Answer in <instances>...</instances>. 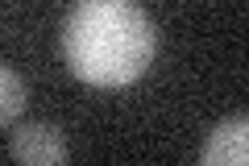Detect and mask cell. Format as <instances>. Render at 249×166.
<instances>
[{
	"label": "cell",
	"instance_id": "1",
	"mask_svg": "<svg viewBox=\"0 0 249 166\" xmlns=\"http://www.w3.org/2000/svg\"><path fill=\"white\" fill-rule=\"evenodd\" d=\"M62 58L91 88H129L154 62V25L133 0H79L62 25Z\"/></svg>",
	"mask_w": 249,
	"mask_h": 166
},
{
	"label": "cell",
	"instance_id": "2",
	"mask_svg": "<svg viewBox=\"0 0 249 166\" xmlns=\"http://www.w3.org/2000/svg\"><path fill=\"white\" fill-rule=\"evenodd\" d=\"M13 158L25 162V166H58V162L71 158V146H67V137L54 125L29 121L13 133Z\"/></svg>",
	"mask_w": 249,
	"mask_h": 166
},
{
	"label": "cell",
	"instance_id": "3",
	"mask_svg": "<svg viewBox=\"0 0 249 166\" xmlns=\"http://www.w3.org/2000/svg\"><path fill=\"white\" fill-rule=\"evenodd\" d=\"M199 158L208 166H245L249 162V121L241 112L229 116V121H220L208 133V146H204Z\"/></svg>",
	"mask_w": 249,
	"mask_h": 166
},
{
	"label": "cell",
	"instance_id": "4",
	"mask_svg": "<svg viewBox=\"0 0 249 166\" xmlns=\"http://www.w3.org/2000/svg\"><path fill=\"white\" fill-rule=\"evenodd\" d=\"M21 108H25V83L9 62H0V129L17 121Z\"/></svg>",
	"mask_w": 249,
	"mask_h": 166
}]
</instances>
